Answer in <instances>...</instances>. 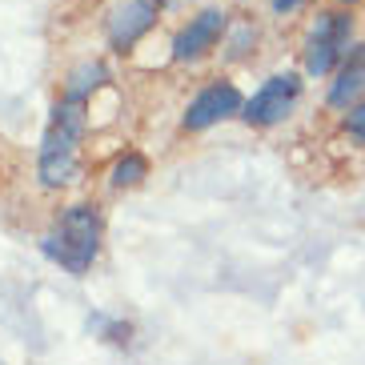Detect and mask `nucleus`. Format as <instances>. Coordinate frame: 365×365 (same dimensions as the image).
Wrapping results in <instances>:
<instances>
[{
    "label": "nucleus",
    "mask_w": 365,
    "mask_h": 365,
    "mask_svg": "<svg viewBox=\"0 0 365 365\" xmlns=\"http://www.w3.org/2000/svg\"><path fill=\"white\" fill-rule=\"evenodd\" d=\"M85 129V101L65 97L56 105L48 133L41 140V181L44 185H65L76 173V140Z\"/></svg>",
    "instance_id": "f257e3e1"
},
{
    "label": "nucleus",
    "mask_w": 365,
    "mask_h": 365,
    "mask_svg": "<svg viewBox=\"0 0 365 365\" xmlns=\"http://www.w3.org/2000/svg\"><path fill=\"white\" fill-rule=\"evenodd\" d=\"M345 44H349V16H341V12L317 16V24H313V33H309V44H305V68L313 76H325L337 65V56L345 53Z\"/></svg>",
    "instance_id": "7ed1b4c3"
},
{
    "label": "nucleus",
    "mask_w": 365,
    "mask_h": 365,
    "mask_svg": "<svg viewBox=\"0 0 365 365\" xmlns=\"http://www.w3.org/2000/svg\"><path fill=\"white\" fill-rule=\"evenodd\" d=\"M241 108H245V101H241V93H237L233 85H209L193 97V105H189V113H185V129H193V133L209 129V125L233 117V113H241Z\"/></svg>",
    "instance_id": "39448f33"
},
{
    "label": "nucleus",
    "mask_w": 365,
    "mask_h": 365,
    "mask_svg": "<svg viewBox=\"0 0 365 365\" xmlns=\"http://www.w3.org/2000/svg\"><path fill=\"white\" fill-rule=\"evenodd\" d=\"M97 249H101V217L88 205H73L61 217V225L44 237V257H53L56 265H65L76 277L93 265Z\"/></svg>",
    "instance_id": "f03ea898"
},
{
    "label": "nucleus",
    "mask_w": 365,
    "mask_h": 365,
    "mask_svg": "<svg viewBox=\"0 0 365 365\" xmlns=\"http://www.w3.org/2000/svg\"><path fill=\"white\" fill-rule=\"evenodd\" d=\"M153 16H157V4H153V0H129V4H120V9L113 12V24H108L113 44H117V48L137 44V36L153 24Z\"/></svg>",
    "instance_id": "0eeeda50"
},
{
    "label": "nucleus",
    "mask_w": 365,
    "mask_h": 365,
    "mask_svg": "<svg viewBox=\"0 0 365 365\" xmlns=\"http://www.w3.org/2000/svg\"><path fill=\"white\" fill-rule=\"evenodd\" d=\"M145 173H149V161H145L140 153H129V157H120V161L113 165V185H117V189H129V185H137Z\"/></svg>",
    "instance_id": "1a4fd4ad"
},
{
    "label": "nucleus",
    "mask_w": 365,
    "mask_h": 365,
    "mask_svg": "<svg viewBox=\"0 0 365 365\" xmlns=\"http://www.w3.org/2000/svg\"><path fill=\"white\" fill-rule=\"evenodd\" d=\"M297 93H301V81L293 73L269 76L265 85L253 93V101L245 105V120H249V125H277V120L293 108Z\"/></svg>",
    "instance_id": "20e7f679"
},
{
    "label": "nucleus",
    "mask_w": 365,
    "mask_h": 365,
    "mask_svg": "<svg viewBox=\"0 0 365 365\" xmlns=\"http://www.w3.org/2000/svg\"><path fill=\"white\" fill-rule=\"evenodd\" d=\"M365 93V44H357L354 53L345 56L341 73H337V81H333L329 88V105L333 108H345L349 101H357Z\"/></svg>",
    "instance_id": "6e6552de"
},
{
    "label": "nucleus",
    "mask_w": 365,
    "mask_h": 365,
    "mask_svg": "<svg viewBox=\"0 0 365 365\" xmlns=\"http://www.w3.org/2000/svg\"><path fill=\"white\" fill-rule=\"evenodd\" d=\"M221 33H225V12L221 9H205L201 16H193V21L177 33V41H173V56H177V61H197L205 48H213Z\"/></svg>",
    "instance_id": "423d86ee"
},
{
    "label": "nucleus",
    "mask_w": 365,
    "mask_h": 365,
    "mask_svg": "<svg viewBox=\"0 0 365 365\" xmlns=\"http://www.w3.org/2000/svg\"><path fill=\"white\" fill-rule=\"evenodd\" d=\"M345 129H349V137H354V140H361V145H365V105L349 108V117H345Z\"/></svg>",
    "instance_id": "9b49d317"
},
{
    "label": "nucleus",
    "mask_w": 365,
    "mask_h": 365,
    "mask_svg": "<svg viewBox=\"0 0 365 365\" xmlns=\"http://www.w3.org/2000/svg\"><path fill=\"white\" fill-rule=\"evenodd\" d=\"M301 0H273V12H293Z\"/></svg>",
    "instance_id": "f8f14e48"
},
{
    "label": "nucleus",
    "mask_w": 365,
    "mask_h": 365,
    "mask_svg": "<svg viewBox=\"0 0 365 365\" xmlns=\"http://www.w3.org/2000/svg\"><path fill=\"white\" fill-rule=\"evenodd\" d=\"M101 81H105V68H101V65H81L73 76H68V97H73V101H85L88 93L101 85Z\"/></svg>",
    "instance_id": "9d476101"
}]
</instances>
